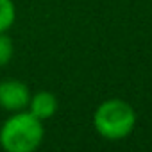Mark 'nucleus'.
Segmentation results:
<instances>
[{
    "mask_svg": "<svg viewBox=\"0 0 152 152\" xmlns=\"http://www.w3.org/2000/svg\"><path fill=\"white\" fill-rule=\"evenodd\" d=\"M43 125L31 111H16L0 129V145L7 152H31L43 141Z\"/></svg>",
    "mask_w": 152,
    "mask_h": 152,
    "instance_id": "obj_1",
    "label": "nucleus"
},
{
    "mask_svg": "<svg viewBox=\"0 0 152 152\" xmlns=\"http://www.w3.org/2000/svg\"><path fill=\"white\" fill-rule=\"evenodd\" d=\"M134 109L120 99L102 102L93 115V125L97 132L106 140H122L129 136L134 129Z\"/></svg>",
    "mask_w": 152,
    "mask_h": 152,
    "instance_id": "obj_2",
    "label": "nucleus"
},
{
    "mask_svg": "<svg viewBox=\"0 0 152 152\" xmlns=\"http://www.w3.org/2000/svg\"><path fill=\"white\" fill-rule=\"evenodd\" d=\"M29 100L31 93L23 83L16 79H6L0 83V107L2 109L11 113L22 111L23 107L29 106Z\"/></svg>",
    "mask_w": 152,
    "mask_h": 152,
    "instance_id": "obj_3",
    "label": "nucleus"
},
{
    "mask_svg": "<svg viewBox=\"0 0 152 152\" xmlns=\"http://www.w3.org/2000/svg\"><path fill=\"white\" fill-rule=\"evenodd\" d=\"M29 107H31V113L36 118L47 120V118L54 116V113L57 111V99L50 91H39L34 97H31Z\"/></svg>",
    "mask_w": 152,
    "mask_h": 152,
    "instance_id": "obj_4",
    "label": "nucleus"
},
{
    "mask_svg": "<svg viewBox=\"0 0 152 152\" xmlns=\"http://www.w3.org/2000/svg\"><path fill=\"white\" fill-rule=\"evenodd\" d=\"M15 4L13 0H0V32H6L15 23Z\"/></svg>",
    "mask_w": 152,
    "mask_h": 152,
    "instance_id": "obj_5",
    "label": "nucleus"
},
{
    "mask_svg": "<svg viewBox=\"0 0 152 152\" xmlns=\"http://www.w3.org/2000/svg\"><path fill=\"white\" fill-rule=\"evenodd\" d=\"M13 54H15V47L11 38L6 32H0V66H6L13 59Z\"/></svg>",
    "mask_w": 152,
    "mask_h": 152,
    "instance_id": "obj_6",
    "label": "nucleus"
}]
</instances>
